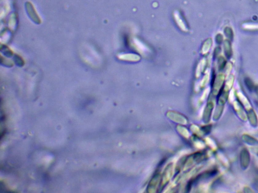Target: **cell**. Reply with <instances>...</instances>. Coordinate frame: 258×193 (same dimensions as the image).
Segmentation results:
<instances>
[{
    "label": "cell",
    "mask_w": 258,
    "mask_h": 193,
    "mask_svg": "<svg viewBox=\"0 0 258 193\" xmlns=\"http://www.w3.org/2000/svg\"><path fill=\"white\" fill-rule=\"evenodd\" d=\"M234 77L233 75H231V76L229 78L228 81L226 82V84H225V86L224 91L226 92H228L231 88H232V85H233V82H234Z\"/></svg>",
    "instance_id": "cell-7"
},
{
    "label": "cell",
    "mask_w": 258,
    "mask_h": 193,
    "mask_svg": "<svg viewBox=\"0 0 258 193\" xmlns=\"http://www.w3.org/2000/svg\"><path fill=\"white\" fill-rule=\"evenodd\" d=\"M254 152L256 154H257L258 156V148H256V149H253Z\"/></svg>",
    "instance_id": "cell-12"
},
{
    "label": "cell",
    "mask_w": 258,
    "mask_h": 193,
    "mask_svg": "<svg viewBox=\"0 0 258 193\" xmlns=\"http://www.w3.org/2000/svg\"><path fill=\"white\" fill-rule=\"evenodd\" d=\"M224 52L225 56L226 57H231L232 55V49L231 47V44L229 41L228 40L225 41L224 43Z\"/></svg>",
    "instance_id": "cell-6"
},
{
    "label": "cell",
    "mask_w": 258,
    "mask_h": 193,
    "mask_svg": "<svg viewBox=\"0 0 258 193\" xmlns=\"http://www.w3.org/2000/svg\"><path fill=\"white\" fill-rule=\"evenodd\" d=\"M240 160V164L243 168L246 169L248 167L250 163V154L247 149H244L241 150Z\"/></svg>",
    "instance_id": "cell-1"
},
{
    "label": "cell",
    "mask_w": 258,
    "mask_h": 193,
    "mask_svg": "<svg viewBox=\"0 0 258 193\" xmlns=\"http://www.w3.org/2000/svg\"><path fill=\"white\" fill-rule=\"evenodd\" d=\"M255 90L256 92V93L257 94V95H258V86H257L256 87L255 89Z\"/></svg>",
    "instance_id": "cell-13"
},
{
    "label": "cell",
    "mask_w": 258,
    "mask_h": 193,
    "mask_svg": "<svg viewBox=\"0 0 258 193\" xmlns=\"http://www.w3.org/2000/svg\"><path fill=\"white\" fill-rule=\"evenodd\" d=\"M224 75H219L216 78L215 81V91L216 93L219 92V91L220 90L224 81Z\"/></svg>",
    "instance_id": "cell-2"
},
{
    "label": "cell",
    "mask_w": 258,
    "mask_h": 193,
    "mask_svg": "<svg viewBox=\"0 0 258 193\" xmlns=\"http://www.w3.org/2000/svg\"><path fill=\"white\" fill-rule=\"evenodd\" d=\"M244 192H246V193H253L254 192L252 190L251 188L248 187H244Z\"/></svg>",
    "instance_id": "cell-10"
},
{
    "label": "cell",
    "mask_w": 258,
    "mask_h": 193,
    "mask_svg": "<svg viewBox=\"0 0 258 193\" xmlns=\"http://www.w3.org/2000/svg\"><path fill=\"white\" fill-rule=\"evenodd\" d=\"M234 108L236 110V112H237L238 114V115L240 117H241V119L243 120H246L247 119V116L245 113L244 111V110L242 109V107H241L240 104H239L238 103L236 102L234 103Z\"/></svg>",
    "instance_id": "cell-4"
},
{
    "label": "cell",
    "mask_w": 258,
    "mask_h": 193,
    "mask_svg": "<svg viewBox=\"0 0 258 193\" xmlns=\"http://www.w3.org/2000/svg\"><path fill=\"white\" fill-rule=\"evenodd\" d=\"M242 138L244 141L248 143V145L258 146V141L255 138L247 134L243 135Z\"/></svg>",
    "instance_id": "cell-3"
},
{
    "label": "cell",
    "mask_w": 258,
    "mask_h": 193,
    "mask_svg": "<svg viewBox=\"0 0 258 193\" xmlns=\"http://www.w3.org/2000/svg\"><path fill=\"white\" fill-rule=\"evenodd\" d=\"M248 117L250 120V122L254 126H256L258 125V119L255 113L252 109L249 110L248 112Z\"/></svg>",
    "instance_id": "cell-5"
},
{
    "label": "cell",
    "mask_w": 258,
    "mask_h": 193,
    "mask_svg": "<svg viewBox=\"0 0 258 193\" xmlns=\"http://www.w3.org/2000/svg\"><path fill=\"white\" fill-rule=\"evenodd\" d=\"M224 33L225 35L230 39H232L233 37V31L230 27H226L224 30Z\"/></svg>",
    "instance_id": "cell-9"
},
{
    "label": "cell",
    "mask_w": 258,
    "mask_h": 193,
    "mask_svg": "<svg viewBox=\"0 0 258 193\" xmlns=\"http://www.w3.org/2000/svg\"><path fill=\"white\" fill-rule=\"evenodd\" d=\"M245 83H246V86L247 87L250 89V90H255L256 87L254 85V83L252 82L251 79L247 78L245 79Z\"/></svg>",
    "instance_id": "cell-8"
},
{
    "label": "cell",
    "mask_w": 258,
    "mask_h": 193,
    "mask_svg": "<svg viewBox=\"0 0 258 193\" xmlns=\"http://www.w3.org/2000/svg\"><path fill=\"white\" fill-rule=\"evenodd\" d=\"M217 37H218V42H221L222 41V39H223V38H222V36L220 34H219V35H217Z\"/></svg>",
    "instance_id": "cell-11"
}]
</instances>
